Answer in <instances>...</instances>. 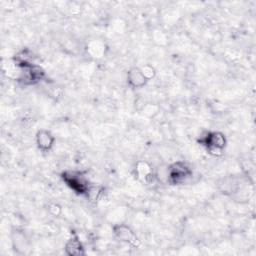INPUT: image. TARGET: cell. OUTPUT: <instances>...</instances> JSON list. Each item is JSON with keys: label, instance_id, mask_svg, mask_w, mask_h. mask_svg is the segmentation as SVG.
Instances as JSON below:
<instances>
[{"label": "cell", "instance_id": "obj_9", "mask_svg": "<svg viewBox=\"0 0 256 256\" xmlns=\"http://www.w3.org/2000/svg\"><path fill=\"white\" fill-rule=\"evenodd\" d=\"M140 69L142 70V72H143V74H144V76L146 77L147 80H148V79H151L152 77L155 76V70H154V68H153L152 66H150V65H146V66H144V67H142V68H140Z\"/></svg>", "mask_w": 256, "mask_h": 256}, {"label": "cell", "instance_id": "obj_6", "mask_svg": "<svg viewBox=\"0 0 256 256\" xmlns=\"http://www.w3.org/2000/svg\"><path fill=\"white\" fill-rule=\"evenodd\" d=\"M36 143L40 150L49 151L54 145V136L47 130H40L36 134Z\"/></svg>", "mask_w": 256, "mask_h": 256}, {"label": "cell", "instance_id": "obj_7", "mask_svg": "<svg viewBox=\"0 0 256 256\" xmlns=\"http://www.w3.org/2000/svg\"><path fill=\"white\" fill-rule=\"evenodd\" d=\"M65 251L68 255L78 256L84 254V247L78 237L74 236L70 238L65 244Z\"/></svg>", "mask_w": 256, "mask_h": 256}, {"label": "cell", "instance_id": "obj_4", "mask_svg": "<svg viewBox=\"0 0 256 256\" xmlns=\"http://www.w3.org/2000/svg\"><path fill=\"white\" fill-rule=\"evenodd\" d=\"M113 232L115 236L123 242H126L134 247L140 244L139 239L137 238L134 231L125 224H117L113 227Z\"/></svg>", "mask_w": 256, "mask_h": 256}, {"label": "cell", "instance_id": "obj_3", "mask_svg": "<svg viewBox=\"0 0 256 256\" xmlns=\"http://www.w3.org/2000/svg\"><path fill=\"white\" fill-rule=\"evenodd\" d=\"M63 180L71 189L79 194H86L91 186L88 184V181L84 178V176L76 172H65L63 174Z\"/></svg>", "mask_w": 256, "mask_h": 256}, {"label": "cell", "instance_id": "obj_1", "mask_svg": "<svg viewBox=\"0 0 256 256\" xmlns=\"http://www.w3.org/2000/svg\"><path fill=\"white\" fill-rule=\"evenodd\" d=\"M202 143L206 146L209 154L213 156H220L226 146V138L221 132H208L206 136L203 137Z\"/></svg>", "mask_w": 256, "mask_h": 256}, {"label": "cell", "instance_id": "obj_10", "mask_svg": "<svg viewBox=\"0 0 256 256\" xmlns=\"http://www.w3.org/2000/svg\"><path fill=\"white\" fill-rule=\"evenodd\" d=\"M49 209H50V212H51L53 215H58V214L60 213V211H61L60 206L57 205V204H52Z\"/></svg>", "mask_w": 256, "mask_h": 256}, {"label": "cell", "instance_id": "obj_2", "mask_svg": "<svg viewBox=\"0 0 256 256\" xmlns=\"http://www.w3.org/2000/svg\"><path fill=\"white\" fill-rule=\"evenodd\" d=\"M192 171L184 162H176L167 171V179L172 184H181L191 177Z\"/></svg>", "mask_w": 256, "mask_h": 256}, {"label": "cell", "instance_id": "obj_5", "mask_svg": "<svg viewBox=\"0 0 256 256\" xmlns=\"http://www.w3.org/2000/svg\"><path fill=\"white\" fill-rule=\"evenodd\" d=\"M127 81L131 87L141 88L146 84L147 79L140 68L133 67L127 73Z\"/></svg>", "mask_w": 256, "mask_h": 256}, {"label": "cell", "instance_id": "obj_8", "mask_svg": "<svg viewBox=\"0 0 256 256\" xmlns=\"http://www.w3.org/2000/svg\"><path fill=\"white\" fill-rule=\"evenodd\" d=\"M136 173L140 178H143L146 181L153 176L152 168L146 161H139L136 164Z\"/></svg>", "mask_w": 256, "mask_h": 256}]
</instances>
